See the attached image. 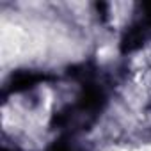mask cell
I'll return each mask as SVG.
<instances>
[{"label": "cell", "mask_w": 151, "mask_h": 151, "mask_svg": "<svg viewBox=\"0 0 151 151\" xmlns=\"http://www.w3.org/2000/svg\"><path fill=\"white\" fill-rule=\"evenodd\" d=\"M105 101V94L103 91L91 84V82H86L82 86V93H80V98H78V107L82 110H98Z\"/></svg>", "instance_id": "obj_3"}, {"label": "cell", "mask_w": 151, "mask_h": 151, "mask_svg": "<svg viewBox=\"0 0 151 151\" xmlns=\"http://www.w3.org/2000/svg\"><path fill=\"white\" fill-rule=\"evenodd\" d=\"M142 9H144V16L139 22H135L133 25H130L121 39V52L123 53H130V52L139 50L151 32V2H144Z\"/></svg>", "instance_id": "obj_1"}, {"label": "cell", "mask_w": 151, "mask_h": 151, "mask_svg": "<svg viewBox=\"0 0 151 151\" xmlns=\"http://www.w3.org/2000/svg\"><path fill=\"white\" fill-rule=\"evenodd\" d=\"M48 151H73V149H71L69 140H68V139H64V137H60V139L53 140V144L48 147Z\"/></svg>", "instance_id": "obj_4"}, {"label": "cell", "mask_w": 151, "mask_h": 151, "mask_svg": "<svg viewBox=\"0 0 151 151\" xmlns=\"http://www.w3.org/2000/svg\"><path fill=\"white\" fill-rule=\"evenodd\" d=\"M4 151H7V149H4Z\"/></svg>", "instance_id": "obj_5"}, {"label": "cell", "mask_w": 151, "mask_h": 151, "mask_svg": "<svg viewBox=\"0 0 151 151\" xmlns=\"http://www.w3.org/2000/svg\"><path fill=\"white\" fill-rule=\"evenodd\" d=\"M46 77L41 73H36V71H16L11 75L9 78V91L11 93H22V91H27V89H32L36 84L43 82Z\"/></svg>", "instance_id": "obj_2"}]
</instances>
